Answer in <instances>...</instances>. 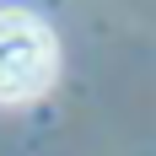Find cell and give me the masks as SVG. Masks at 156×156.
<instances>
[{
    "mask_svg": "<svg viewBox=\"0 0 156 156\" xmlns=\"http://www.w3.org/2000/svg\"><path fill=\"white\" fill-rule=\"evenodd\" d=\"M59 48L43 16L5 5L0 11V102H32L54 81Z\"/></svg>",
    "mask_w": 156,
    "mask_h": 156,
    "instance_id": "6da1fadb",
    "label": "cell"
}]
</instances>
